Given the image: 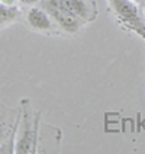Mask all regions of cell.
I'll use <instances>...</instances> for the list:
<instances>
[{
	"mask_svg": "<svg viewBox=\"0 0 145 154\" xmlns=\"http://www.w3.org/2000/svg\"><path fill=\"white\" fill-rule=\"evenodd\" d=\"M41 112L34 113L29 99H22L19 108V121L15 135V153L34 154L38 153V132L41 122Z\"/></svg>",
	"mask_w": 145,
	"mask_h": 154,
	"instance_id": "1",
	"label": "cell"
},
{
	"mask_svg": "<svg viewBox=\"0 0 145 154\" xmlns=\"http://www.w3.org/2000/svg\"><path fill=\"white\" fill-rule=\"evenodd\" d=\"M109 15L118 25L131 34L138 35L145 42V12L132 0H106Z\"/></svg>",
	"mask_w": 145,
	"mask_h": 154,
	"instance_id": "2",
	"label": "cell"
},
{
	"mask_svg": "<svg viewBox=\"0 0 145 154\" xmlns=\"http://www.w3.org/2000/svg\"><path fill=\"white\" fill-rule=\"evenodd\" d=\"M22 20L26 28L32 32L45 35V36H62L60 26L57 25V22L41 5L23 9Z\"/></svg>",
	"mask_w": 145,
	"mask_h": 154,
	"instance_id": "3",
	"label": "cell"
},
{
	"mask_svg": "<svg viewBox=\"0 0 145 154\" xmlns=\"http://www.w3.org/2000/svg\"><path fill=\"white\" fill-rule=\"evenodd\" d=\"M39 5H41V6L52 16V19L57 22V25L60 26L62 35L74 36V35H78L86 26H87L84 22H81V20L77 19L76 16L70 15L68 12L62 10L61 8H58L57 5H54V3L50 2V0H41Z\"/></svg>",
	"mask_w": 145,
	"mask_h": 154,
	"instance_id": "4",
	"label": "cell"
},
{
	"mask_svg": "<svg viewBox=\"0 0 145 154\" xmlns=\"http://www.w3.org/2000/svg\"><path fill=\"white\" fill-rule=\"evenodd\" d=\"M54 5H57L62 10L68 12L70 15L76 16L86 25L92 23L97 19L99 9L96 0H50Z\"/></svg>",
	"mask_w": 145,
	"mask_h": 154,
	"instance_id": "5",
	"label": "cell"
},
{
	"mask_svg": "<svg viewBox=\"0 0 145 154\" xmlns=\"http://www.w3.org/2000/svg\"><path fill=\"white\" fill-rule=\"evenodd\" d=\"M19 121V111L10 112L0 105V153H6L9 147L10 153H15V135Z\"/></svg>",
	"mask_w": 145,
	"mask_h": 154,
	"instance_id": "6",
	"label": "cell"
},
{
	"mask_svg": "<svg viewBox=\"0 0 145 154\" xmlns=\"http://www.w3.org/2000/svg\"><path fill=\"white\" fill-rule=\"evenodd\" d=\"M19 19H22V9L20 8H8V6L0 5V31L13 25Z\"/></svg>",
	"mask_w": 145,
	"mask_h": 154,
	"instance_id": "7",
	"label": "cell"
},
{
	"mask_svg": "<svg viewBox=\"0 0 145 154\" xmlns=\"http://www.w3.org/2000/svg\"><path fill=\"white\" fill-rule=\"evenodd\" d=\"M41 3V0H17V5L19 8L22 9H28V8H32V6H38Z\"/></svg>",
	"mask_w": 145,
	"mask_h": 154,
	"instance_id": "8",
	"label": "cell"
},
{
	"mask_svg": "<svg viewBox=\"0 0 145 154\" xmlns=\"http://www.w3.org/2000/svg\"><path fill=\"white\" fill-rule=\"evenodd\" d=\"M0 5L8 6V8H19L17 0H0Z\"/></svg>",
	"mask_w": 145,
	"mask_h": 154,
	"instance_id": "9",
	"label": "cell"
},
{
	"mask_svg": "<svg viewBox=\"0 0 145 154\" xmlns=\"http://www.w3.org/2000/svg\"><path fill=\"white\" fill-rule=\"evenodd\" d=\"M132 2H135V3H138V5H141V6H142V5H144V2H145V0H132Z\"/></svg>",
	"mask_w": 145,
	"mask_h": 154,
	"instance_id": "10",
	"label": "cell"
},
{
	"mask_svg": "<svg viewBox=\"0 0 145 154\" xmlns=\"http://www.w3.org/2000/svg\"><path fill=\"white\" fill-rule=\"evenodd\" d=\"M142 9H144V10H145V2H144V5H142Z\"/></svg>",
	"mask_w": 145,
	"mask_h": 154,
	"instance_id": "11",
	"label": "cell"
}]
</instances>
